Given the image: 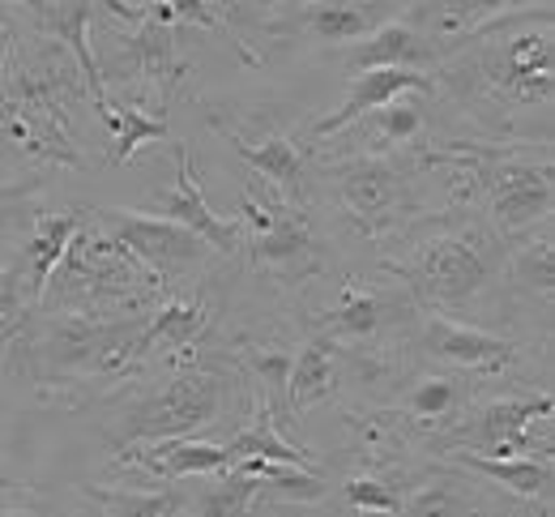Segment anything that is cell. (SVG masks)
I'll return each instance as SVG.
<instances>
[{
  "label": "cell",
  "instance_id": "obj_12",
  "mask_svg": "<svg viewBox=\"0 0 555 517\" xmlns=\"http://www.w3.org/2000/svg\"><path fill=\"white\" fill-rule=\"evenodd\" d=\"M133 210L154 215V219H171V222H180V227H189V231H197L214 253L235 257V253L244 248V227L235 219H222V215L209 210L206 193H202V180H197L193 158H189L184 146H176V184H171L167 193H158V197L133 206Z\"/></svg>",
  "mask_w": 555,
  "mask_h": 517
},
{
  "label": "cell",
  "instance_id": "obj_32",
  "mask_svg": "<svg viewBox=\"0 0 555 517\" xmlns=\"http://www.w3.org/2000/svg\"><path fill=\"white\" fill-rule=\"evenodd\" d=\"M167 138V120L163 116H150L145 107H116V120H112V163H129L145 142H158Z\"/></svg>",
  "mask_w": 555,
  "mask_h": 517
},
{
  "label": "cell",
  "instance_id": "obj_13",
  "mask_svg": "<svg viewBox=\"0 0 555 517\" xmlns=\"http://www.w3.org/2000/svg\"><path fill=\"white\" fill-rule=\"evenodd\" d=\"M411 321V296H389V292H367V287H347L343 296L330 303V312L321 316L317 334H325L330 342H376L389 325Z\"/></svg>",
  "mask_w": 555,
  "mask_h": 517
},
{
  "label": "cell",
  "instance_id": "obj_31",
  "mask_svg": "<svg viewBox=\"0 0 555 517\" xmlns=\"http://www.w3.org/2000/svg\"><path fill=\"white\" fill-rule=\"evenodd\" d=\"M30 312H35V296L26 287L22 261H0V356L22 334V325L30 321Z\"/></svg>",
  "mask_w": 555,
  "mask_h": 517
},
{
  "label": "cell",
  "instance_id": "obj_10",
  "mask_svg": "<svg viewBox=\"0 0 555 517\" xmlns=\"http://www.w3.org/2000/svg\"><path fill=\"white\" fill-rule=\"evenodd\" d=\"M552 419V393H504V398H487L479 406H466L457 424H449L436 441L462 453H479V457H517L530 449L534 424Z\"/></svg>",
  "mask_w": 555,
  "mask_h": 517
},
{
  "label": "cell",
  "instance_id": "obj_34",
  "mask_svg": "<svg viewBox=\"0 0 555 517\" xmlns=\"http://www.w3.org/2000/svg\"><path fill=\"white\" fill-rule=\"evenodd\" d=\"M513 279L526 287V292H539L543 299H552V240L543 235L539 248L534 240L513 257Z\"/></svg>",
  "mask_w": 555,
  "mask_h": 517
},
{
  "label": "cell",
  "instance_id": "obj_14",
  "mask_svg": "<svg viewBox=\"0 0 555 517\" xmlns=\"http://www.w3.org/2000/svg\"><path fill=\"white\" fill-rule=\"evenodd\" d=\"M129 466H138L150 483H176L193 475H214L231 470L227 444H209L202 437H167V441H138L116 449Z\"/></svg>",
  "mask_w": 555,
  "mask_h": 517
},
{
  "label": "cell",
  "instance_id": "obj_30",
  "mask_svg": "<svg viewBox=\"0 0 555 517\" xmlns=\"http://www.w3.org/2000/svg\"><path fill=\"white\" fill-rule=\"evenodd\" d=\"M77 492L99 505L107 517H176V483L163 488H103V483H77Z\"/></svg>",
  "mask_w": 555,
  "mask_h": 517
},
{
  "label": "cell",
  "instance_id": "obj_23",
  "mask_svg": "<svg viewBox=\"0 0 555 517\" xmlns=\"http://www.w3.org/2000/svg\"><path fill=\"white\" fill-rule=\"evenodd\" d=\"M444 457L466 470V475H479L483 483H495L500 492H513V496H526V501H547L552 496V457H479V453H462V449H444Z\"/></svg>",
  "mask_w": 555,
  "mask_h": 517
},
{
  "label": "cell",
  "instance_id": "obj_19",
  "mask_svg": "<svg viewBox=\"0 0 555 517\" xmlns=\"http://www.w3.org/2000/svg\"><path fill=\"white\" fill-rule=\"evenodd\" d=\"M107 9H112V13H125L129 22H138V30L125 35V56H129V65L138 69L141 81H150V90H158V94L167 99L171 86L184 74V65H180V56H176L171 22H163L154 9H145V13L125 9L120 0H107Z\"/></svg>",
  "mask_w": 555,
  "mask_h": 517
},
{
  "label": "cell",
  "instance_id": "obj_17",
  "mask_svg": "<svg viewBox=\"0 0 555 517\" xmlns=\"http://www.w3.org/2000/svg\"><path fill=\"white\" fill-rule=\"evenodd\" d=\"M411 90H415V94H431V90H436V77L418 74V69H363V74H354V81H350L343 107L312 125V138H317V142L338 138V133H347L359 116H367V112H376V107H385L389 99L411 94Z\"/></svg>",
  "mask_w": 555,
  "mask_h": 517
},
{
  "label": "cell",
  "instance_id": "obj_33",
  "mask_svg": "<svg viewBox=\"0 0 555 517\" xmlns=\"http://www.w3.org/2000/svg\"><path fill=\"white\" fill-rule=\"evenodd\" d=\"M343 496H347L350 514H380V517H398L402 514V492L380 479V475H350L343 483Z\"/></svg>",
  "mask_w": 555,
  "mask_h": 517
},
{
  "label": "cell",
  "instance_id": "obj_28",
  "mask_svg": "<svg viewBox=\"0 0 555 517\" xmlns=\"http://www.w3.org/2000/svg\"><path fill=\"white\" fill-rule=\"evenodd\" d=\"M398 517H491L483 496L475 488H466L453 475H440L431 483H415L411 492H402V514Z\"/></svg>",
  "mask_w": 555,
  "mask_h": 517
},
{
  "label": "cell",
  "instance_id": "obj_36",
  "mask_svg": "<svg viewBox=\"0 0 555 517\" xmlns=\"http://www.w3.org/2000/svg\"><path fill=\"white\" fill-rule=\"evenodd\" d=\"M0 517H52L48 514V505H43V496L30 488V492H22V496H13L4 509H0Z\"/></svg>",
  "mask_w": 555,
  "mask_h": 517
},
{
  "label": "cell",
  "instance_id": "obj_18",
  "mask_svg": "<svg viewBox=\"0 0 555 517\" xmlns=\"http://www.w3.org/2000/svg\"><path fill=\"white\" fill-rule=\"evenodd\" d=\"M363 69H440V52L436 43L418 30L415 22H380L367 39L350 43L347 52V74H363Z\"/></svg>",
  "mask_w": 555,
  "mask_h": 517
},
{
  "label": "cell",
  "instance_id": "obj_5",
  "mask_svg": "<svg viewBox=\"0 0 555 517\" xmlns=\"http://www.w3.org/2000/svg\"><path fill=\"white\" fill-rule=\"evenodd\" d=\"M81 99V90L73 86V69L65 65V48L56 43L35 52L26 65L13 69V81L0 99V120H9V133L17 138V146H26L39 158H56L81 167L77 150H73V103Z\"/></svg>",
  "mask_w": 555,
  "mask_h": 517
},
{
  "label": "cell",
  "instance_id": "obj_20",
  "mask_svg": "<svg viewBox=\"0 0 555 517\" xmlns=\"http://www.w3.org/2000/svg\"><path fill=\"white\" fill-rule=\"evenodd\" d=\"M209 329V299L202 292L193 296H163V303L145 316L138 334V369L154 356L193 351Z\"/></svg>",
  "mask_w": 555,
  "mask_h": 517
},
{
  "label": "cell",
  "instance_id": "obj_26",
  "mask_svg": "<svg viewBox=\"0 0 555 517\" xmlns=\"http://www.w3.org/2000/svg\"><path fill=\"white\" fill-rule=\"evenodd\" d=\"M222 138L231 142V150L261 176V180H270L274 189H282V197L291 202V206H304V154L291 146L286 138H261V146L257 142H248V138H240V133H227L222 129Z\"/></svg>",
  "mask_w": 555,
  "mask_h": 517
},
{
  "label": "cell",
  "instance_id": "obj_24",
  "mask_svg": "<svg viewBox=\"0 0 555 517\" xmlns=\"http://www.w3.org/2000/svg\"><path fill=\"white\" fill-rule=\"evenodd\" d=\"M389 0H308L295 13V26L321 43H359L385 22Z\"/></svg>",
  "mask_w": 555,
  "mask_h": 517
},
{
  "label": "cell",
  "instance_id": "obj_6",
  "mask_svg": "<svg viewBox=\"0 0 555 517\" xmlns=\"http://www.w3.org/2000/svg\"><path fill=\"white\" fill-rule=\"evenodd\" d=\"M334 202L359 235L385 240L418 219V163L398 154H350L325 167Z\"/></svg>",
  "mask_w": 555,
  "mask_h": 517
},
{
  "label": "cell",
  "instance_id": "obj_1",
  "mask_svg": "<svg viewBox=\"0 0 555 517\" xmlns=\"http://www.w3.org/2000/svg\"><path fill=\"white\" fill-rule=\"evenodd\" d=\"M145 316H73V312H43L22 325V334L4 347L13 360L9 372L26 376L35 389H94L116 385L138 369V334Z\"/></svg>",
  "mask_w": 555,
  "mask_h": 517
},
{
  "label": "cell",
  "instance_id": "obj_27",
  "mask_svg": "<svg viewBox=\"0 0 555 517\" xmlns=\"http://www.w3.org/2000/svg\"><path fill=\"white\" fill-rule=\"evenodd\" d=\"M253 415H257V419H253L248 428H240V432L231 437V444H227L231 466H235V462H244V457H266V462H282V466L321 470V466H317V457H312L308 449H295V444L278 432L274 411H270L266 402H253Z\"/></svg>",
  "mask_w": 555,
  "mask_h": 517
},
{
  "label": "cell",
  "instance_id": "obj_7",
  "mask_svg": "<svg viewBox=\"0 0 555 517\" xmlns=\"http://www.w3.org/2000/svg\"><path fill=\"white\" fill-rule=\"evenodd\" d=\"M475 180L479 189H487V215L504 240H517L539 222H552V158L534 167V158L517 150H483Z\"/></svg>",
  "mask_w": 555,
  "mask_h": 517
},
{
  "label": "cell",
  "instance_id": "obj_29",
  "mask_svg": "<svg viewBox=\"0 0 555 517\" xmlns=\"http://www.w3.org/2000/svg\"><path fill=\"white\" fill-rule=\"evenodd\" d=\"M354 125H359V129H367V133L376 138V146H380V150H367V154H393V150L411 146V142L423 138L427 116H423L415 90H411V94H398V99H389L385 107H376V112L359 116Z\"/></svg>",
  "mask_w": 555,
  "mask_h": 517
},
{
  "label": "cell",
  "instance_id": "obj_22",
  "mask_svg": "<svg viewBox=\"0 0 555 517\" xmlns=\"http://www.w3.org/2000/svg\"><path fill=\"white\" fill-rule=\"evenodd\" d=\"M338 389V342H330L325 334H312L299 356H291V372H286V419L304 415L308 406L330 402Z\"/></svg>",
  "mask_w": 555,
  "mask_h": 517
},
{
  "label": "cell",
  "instance_id": "obj_15",
  "mask_svg": "<svg viewBox=\"0 0 555 517\" xmlns=\"http://www.w3.org/2000/svg\"><path fill=\"white\" fill-rule=\"evenodd\" d=\"M22 4H30V9L39 13V22L61 39V48L73 52V65H77V74L86 77V86H90V99H94L99 120L112 129L116 103H112V94H107L103 69H99V61H94V52H90V39H86V30H90V4H94V0H22Z\"/></svg>",
  "mask_w": 555,
  "mask_h": 517
},
{
  "label": "cell",
  "instance_id": "obj_2",
  "mask_svg": "<svg viewBox=\"0 0 555 517\" xmlns=\"http://www.w3.org/2000/svg\"><path fill=\"white\" fill-rule=\"evenodd\" d=\"M163 296L167 287L150 266H141L116 235H107L99 219H81L35 303H43L48 312L112 321V316H150Z\"/></svg>",
  "mask_w": 555,
  "mask_h": 517
},
{
  "label": "cell",
  "instance_id": "obj_11",
  "mask_svg": "<svg viewBox=\"0 0 555 517\" xmlns=\"http://www.w3.org/2000/svg\"><path fill=\"white\" fill-rule=\"evenodd\" d=\"M418 347L431 360L462 372V376H491V372H504L517 364V342L513 338H500V334H487L479 325L453 321L449 312H427L418 321Z\"/></svg>",
  "mask_w": 555,
  "mask_h": 517
},
{
  "label": "cell",
  "instance_id": "obj_3",
  "mask_svg": "<svg viewBox=\"0 0 555 517\" xmlns=\"http://www.w3.org/2000/svg\"><path fill=\"white\" fill-rule=\"evenodd\" d=\"M508 266V240L479 219H444L406 244L389 270L427 312H466Z\"/></svg>",
  "mask_w": 555,
  "mask_h": 517
},
{
  "label": "cell",
  "instance_id": "obj_25",
  "mask_svg": "<svg viewBox=\"0 0 555 517\" xmlns=\"http://www.w3.org/2000/svg\"><path fill=\"white\" fill-rule=\"evenodd\" d=\"M81 210H43L39 219H35V231H30V240L22 244V274H26V287H30V296L39 299V292L48 287V279H52V270H56V261L65 257V248H69L73 231L81 227Z\"/></svg>",
  "mask_w": 555,
  "mask_h": 517
},
{
  "label": "cell",
  "instance_id": "obj_21",
  "mask_svg": "<svg viewBox=\"0 0 555 517\" xmlns=\"http://www.w3.org/2000/svg\"><path fill=\"white\" fill-rule=\"evenodd\" d=\"M398 406L402 415L418 424V428H431L436 437L462 419V411L470 406V385L462 372H423L415 376L402 393H398Z\"/></svg>",
  "mask_w": 555,
  "mask_h": 517
},
{
  "label": "cell",
  "instance_id": "obj_38",
  "mask_svg": "<svg viewBox=\"0 0 555 517\" xmlns=\"http://www.w3.org/2000/svg\"><path fill=\"white\" fill-rule=\"evenodd\" d=\"M0 74H4V65H0Z\"/></svg>",
  "mask_w": 555,
  "mask_h": 517
},
{
  "label": "cell",
  "instance_id": "obj_16",
  "mask_svg": "<svg viewBox=\"0 0 555 517\" xmlns=\"http://www.w3.org/2000/svg\"><path fill=\"white\" fill-rule=\"evenodd\" d=\"M539 4H547V0H539ZM526 9H534V0H415L418 30L436 43L440 65L475 30H483V26L500 22V17L526 13Z\"/></svg>",
  "mask_w": 555,
  "mask_h": 517
},
{
  "label": "cell",
  "instance_id": "obj_35",
  "mask_svg": "<svg viewBox=\"0 0 555 517\" xmlns=\"http://www.w3.org/2000/svg\"><path fill=\"white\" fill-rule=\"evenodd\" d=\"M176 17H184V22H193V26H202V30H222V17L209 9L206 0H163Z\"/></svg>",
  "mask_w": 555,
  "mask_h": 517
},
{
  "label": "cell",
  "instance_id": "obj_8",
  "mask_svg": "<svg viewBox=\"0 0 555 517\" xmlns=\"http://www.w3.org/2000/svg\"><path fill=\"white\" fill-rule=\"evenodd\" d=\"M240 210H244V219L253 222V235H244V244H248V257H253L257 274H270L274 283L291 287V283L321 279L330 270V257H325L317 231L308 227V219L291 202L261 210L257 197L248 193Z\"/></svg>",
  "mask_w": 555,
  "mask_h": 517
},
{
  "label": "cell",
  "instance_id": "obj_4",
  "mask_svg": "<svg viewBox=\"0 0 555 517\" xmlns=\"http://www.w3.org/2000/svg\"><path fill=\"white\" fill-rule=\"evenodd\" d=\"M240 380H244L240 369H222L218 360H193L171 372L163 385L138 393L120 411V424L107 428L103 437L112 449L138 441H167V437H202L222 419H231Z\"/></svg>",
  "mask_w": 555,
  "mask_h": 517
},
{
  "label": "cell",
  "instance_id": "obj_37",
  "mask_svg": "<svg viewBox=\"0 0 555 517\" xmlns=\"http://www.w3.org/2000/svg\"><path fill=\"white\" fill-rule=\"evenodd\" d=\"M22 492H30V483H17V479H9V475H0V509L13 501V496H22Z\"/></svg>",
  "mask_w": 555,
  "mask_h": 517
},
{
  "label": "cell",
  "instance_id": "obj_9",
  "mask_svg": "<svg viewBox=\"0 0 555 517\" xmlns=\"http://www.w3.org/2000/svg\"><path fill=\"white\" fill-rule=\"evenodd\" d=\"M94 219L107 235H116L141 266H150L163 279V287L189 283L214 257V248L197 231H189V227L171 219H154V215H141V210H99Z\"/></svg>",
  "mask_w": 555,
  "mask_h": 517
}]
</instances>
